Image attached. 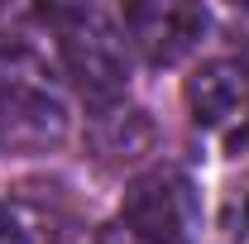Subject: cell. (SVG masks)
<instances>
[{
    "instance_id": "1",
    "label": "cell",
    "mask_w": 249,
    "mask_h": 244,
    "mask_svg": "<svg viewBox=\"0 0 249 244\" xmlns=\"http://www.w3.org/2000/svg\"><path fill=\"white\" fill-rule=\"evenodd\" d=\"M43 24L58 38V62L82 87V96H91L96 105L120 101L129 82V38L115 15H106L101 5H48Z\"/></svg>"
},
{
    "instance_id": "6",
    "label": "cell",
    "mask_w": 249,
    "mask_h": 244,
    "mask_svg": "<svg viewBox=\"0 0 249 244\" xmlns=\"http://www.w3.org/2000/svg\"><path fill=\"white\" fill-rule=\"evenodd\" d=\"M225 225L235 235H249V182L230 187V201H225Z\"/></svg>"
},
{
    "instance_id": "5",
    "label": "cell",
    "mask_w": 249,
    "mask_h": 244,
    "mask_svg": "<svg viewBox=\"0 0 249 244\" xmlns=\"http://www.w3.org/2000/svg\"><path fill=\"white\" fill-rule=\"evenodd\" d=\"M87 139H91L96 158H106V163H134L154 144V124H149V115L139 105L110 101V105H96L91 124H87Z\"/></svg>"
},
{
    "instance_id": "7",
    "label": "cell",
    "mask_w": 249,
    "mask_h": 244,
    "mask_svg": "<svg viewBox=\"0 0 249 244\" xmlns=\"http://www.w3.org/2000/svg\"><path fill=\"white\" fill-rule=\"evenodd\" d=\"M0 244H24V230H19V220L0 206Z\"/></svg>"
},
{
    "instance_id": "2",
    "label": "cell",
    "mask_w": 249,
    "mask_h": 244,
    "mask_svg": "<svg viewBox=\"0 0 249 244\" xmlns=\"http://www.w3.org/2000/svg\"><path fill=\"white\" fill-rule=\"evenodd\" d=\"M124 225L144 244H192L201 235V201L182 168H149L124 192Z\"/></svg>"
},
{
    "instance_id": "3",
    "label": "cell",
    "mask_w": 249,
    "mask_h": 244,
    "mask_svg": "<svg viewBox=\"0 0 249 244\" xmlns=\"http://www.w3.org/2000/svg\"><path fill=\"white\" fill-rule=\"evenodd\" d=\"M187 110L192 124L206 129L220 144H235L249 134V62L211 58L187 77Z\"/></svg>"
},
{
    "instance_id": "4",
    "label": "cell",
    "mask_w": 249,
    "mask_h": 244,
    "mask_svg": "<svg viewBox=\"0 0 249 244\" xmlns=\"http://www.w3.org/2000/svg\"><path fill=\"white\" fill-rule=\"evenodd\" d=\"M120 29L144 53V62L173 67L206 38L211 15L201 5H192V0H134V5H124Z\"/></svg>"
}]
</instances>
